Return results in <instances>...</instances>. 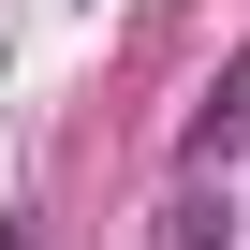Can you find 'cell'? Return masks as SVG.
Wrapping results in <instances>:
<instances>
[{
    "label": "cell",
    "mask_w": 250,
    "mask_h": 250,
    "mask_svg": "<svg viewBox=\"0 0 250 250\" xmlns=\"http://www.w3.org/2000/svg\"><path fill=\"white\" fill-rule=\"evenodd\" d=\"M235 147H250V59H235V74L206 88V118H191V177H206V162H235Z\"/></svg>",
    "instance_id": "1"
},
{
    "label": "cell",
    "mask_w": 250,
    "mask_h": 250,
    "mask_svg": "<svg viewBox=\"0 0 250 250\" xmlns=\"http://www.w3.org/2000/svg\"><path fill=\"white\" fill-rule=\"evenodd\" d=\"M221 221H235V206H206V177H191V191H177V206H162V250H235V235H221Z\"/></svg>",
    "instance_id": "2"
},
{
    "label": "cell",
    "mask_w": 250,
    "mask_h": 250,
    "mask_svg": "<svg viewBox=\"0 0 250 250\" xmlns=\"http://www.w3.org/2000/svg\"><path fill=\"white\" fill-rule=\"evenodd\" d=\"M0 250H44V221H30V206H15V221H0Z\"/></svg>",
    "instance_id": "3"
}]
</instances>
